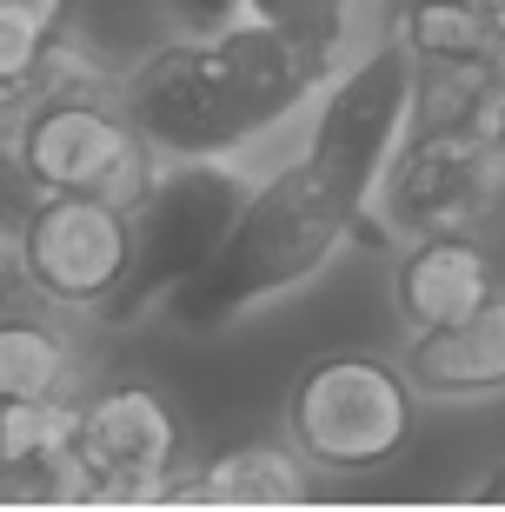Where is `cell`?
<instances>
[{
    "label": "cell",
    "mask_w": 505,
    "mask_h": 512,
    "mask_svg": "<svg viewBox=\"0 0 505 512\" xmlns=\"http://www.w3.org/2000/svg\"><path fill=\"white\" fill-rule=\"evenodd\" d=\"M326 74V40L300 20H233L206 40L153 47L120 80V107L160 160H233L280 127Z\"/></svg>",
    "instance_id": "7a4b0ae2"
},
{
    "label": "cell",
    "mask_w": 505,
    "mask_h": 512,
    "mask_svg": "<svg viewBox=\"0 0 505 512\" xmlns=\"http://www.w3.org/2000/svg\"><path fill=\"white\" fill-rule=\"evenodd\" d=\"M412 94H419V67H412L406 40L359 54L319 100L306 153L253 187V200L240 207L226 247L213 253L200 280L167 293L173 326L213 333V326L240 320L246 306L313 280L346 247L353 227H379L373 200L412 127Z\"/></svg>",
    "instance_id": "6da1fadb"
},
{
    "label": "cell",
    "mask_w": 505,
    "mask_h": 512,
    "mask_svg": "<svg viewBox=\"0 0 505 512\" xmlns=\"http://www.w3.org/2000/svg\"><path fill=\"white\" fill-rule=\"evenodd\" d=\"M406 373L426 399H492L505 393V286L479 313L439 333H412Z\"/></svg>",
    "instance_id": "30bf717a"
},
{
    "label": "cell",
    "mask_w": 505,
    "mask_h": 512,
    "mask_svg": "<svg viewBox=\"0 0 505 512\" xmlns=\"http://www.w3.org/2000/svg\"><path fill=\"white\" fill-rule=\"evenodd\" d=\"M499 293L492 280V253L472 240V233H426L412 240L393 266V313L406 320V333H439V326H459L466 313Z\"/></svg>",
    "instance_id": "9c48e42d"
},
{
    "label": "cell",
    "mask_w": 505,
    "mask_h": 512,
    "mask_svg": "<svg viewBox=\"0 0 505 512\" xmlns=\"http://www.w3.org/2000/svg\"><path fill=\"white\" fill-rule=\"evenodd\" d=\"M486 133H492V147H499V160H505V87H499V100H492V114H486Z\"/></svg>",
    "instance_id": "2e32d148"
},
{
    "label": "cell",
    "mask_w": 505,
    "mask_h": 512,
    "mask_svg": "<svg viewBox=\"0 0 505 512\" xmlns=\"http://www.w3.org/2000/svg\"><path fill=\"white\" fill-rule=\"evenodd\" d=\"M479 7H492V0H479Z\"/></svg>",
    "instance_id": "ac0fdd59"
},
{
    "label": "cell",
    "mask_w": 505,
    "mask_h": 512,
    "mask_svg": "<svg viewBox=\"0 0 505 512\" xmlns=\"http://www.w3.org/2000/svg\"><path fill=\"white\" fill-rule=\"evenodd\" d=\"M246 200H253V187L226 160H173L153 180V193L140 200V213H133L140 260H133L127 293L107 306V320H133L147 300L200 280L206 266H213V253L226 247V233H233Z\"/></svg>",
    "instance_id": "8992f818"
},
{
    "label": "cell",
    "mask_w": 505,
    "mask_h": 512,
    "mask_svg": "<svg viewBox=\"0 0 505 512\" xmlns=\"http://www.w3.org/2000/svg\"><path fill=\"white\" fill-rule=\"evenodd\" d=\"M67 34V0H0V80L7 100L34 94L47 54Z\"/></svg>",
    "instance_id": "5bb4252c"
},
{
    "label": "cell",
    "mask_w": 505,
    "mask_h": 512,
    "mask_svg": "<svg viewBox=\"0 0 505 512\" xmlns=\"http://www.w3.org/2000/svg\"><path fill=\"white\" fill-rule=\"evenodd\" d=\"M74 453L87 473V499L153 506V499H167L173 473L187 459V419L147 380H107L94 393H80Z\"/></svg>",
    "instance_id": "ba28073f"
},
{
    "label": "cell",
    "mask_w": 505,
    "mask_h": 512,
    "mask_svg": "<svg viewBox=\"0 0 505 512\" xmlns=\"http://www.w3.org/2000/svg\"><path fill=\"white\" fill-rule=\"evenodd\" d=\"M173 506H306L313 479H306L300 453L280 439H246L233 453H213L193 473H173L167 486Z\"/></svg>",
    "instance_id": "8fae6325"
},
{
    "label": "cell",
    "mask_w": 505,
    "mask_h": 512,
    "mask_svg": "<svg viewBox=\"0 0 505 512\" xmlns=\"http://www.w3.org/2000/svg\"><path fill=\"white\" fill-rule=\"evenodd\" d=\"M399 40L419 67H492L479 0H412L399 14Z\"/></svg>",
    "instance_id": "4fadbf2b"
},
{
    "label": "cell",
    "mask_w": 505,
    "mask_h": 512,
    "mask_svg": "<svg viewBox=\"0 0 505 512\" xmlns=\"http://www.w3.org/2000/svg\"><path fill=\"white\" fill-rule=\"evenodd\" d=\"M486 54H492V74L505 80V0L486 7Z\"/></svg>",
    "instance_id": "9a60e30c"
},
{
    "label": "cell",
    "mask_w": 505,
    "mask_h": 512,
    "mask_svg": "<svg viewBox=\"0 0 505 512\" xmlns=\"http://www.w3.org/2000/svg\"><path fill=\"white\" fill-rule=\"evenodd\" d=\"M479 499H505V466H499V473H486V486H479Z\"/></svg>",
    "instance_id": "e0dca14e"
},
{
    "label": "cell",
    "mask_w": 505,
    "mask_h": 512,
    "mask_svg": "<svg viewBox=\"0 0 505 512\" xmlns=\"http://www.w3.org/2000/svg\"><path fill=\"white\" fill-rule=\"evenodd\" d=\"M87 366L67 346V333H54L34 313H7L0 326V393L7 399H80Z\"/></svg>",
    "instance_id": "7c38bea8"
},
{
    "label": "cell",
    "mask_w": 505,
    "mask_h": 512,
    "mask_svg": "<svg viewBox=\"0 0 505 512\" xmlns=\"http://www.w3.org/2000/svg\"><path fill=\"white\" fill-rule=\"evenodd\" d=\"M419 386L379 353H326L286 393V439L326 473H379L406 453Z\"/></svg>",
    "instance_id": "277c9868"
},
{
    "label": "cell",
    "mask_w": 505,
    "mask_h": 512,
    "mask_svg": "<svg viewBox=\"0 0 505 512\" xmlns=\"http://www.w3.org/2000/svg\"><path fill=\"white\" fill-rule=\"evenodd\" d=\"M140 227L133 207H113L94 193H40L20 213L14 266L47 306H100L107 313L133 280Z\"/></svg>",
    "instance_id": "52a82bcc"
},
{
    "label": "cell",
    "mask_w": 505,
    "mask_h": 512,
    "mask_svg": "<svg viewBox=\"0 0 505 512\" xmlns=\"http://www.w3.org/2000/svg\"><path fill=\"white\" fill-rule=\"evenodd\" d=\"M505 207V160L486 127H419L399 140L379 180L373 220L379 233L426 240V233H479Z\"/></svg>",
    "instance_id": "5b68a950"
},
{
    "label": "cell",
    "mask_w": 505,
    "mask_h": 512,
    "mask_svg": "<svg viewBox=\"0 0 505 512\" xmlns=\"http://www.w3.org/2000/svg\"><path fill=\"white\" fill-rule=\"evenodd\" d=\"M34 87L40 94L20 100L14 120V167L40 193H94V200L140 213V200L160 180V153L127 120L120 87L67 47L47 54Z\"/></svg>",
    "instance_id": "3957f363"
}]
</instances>
